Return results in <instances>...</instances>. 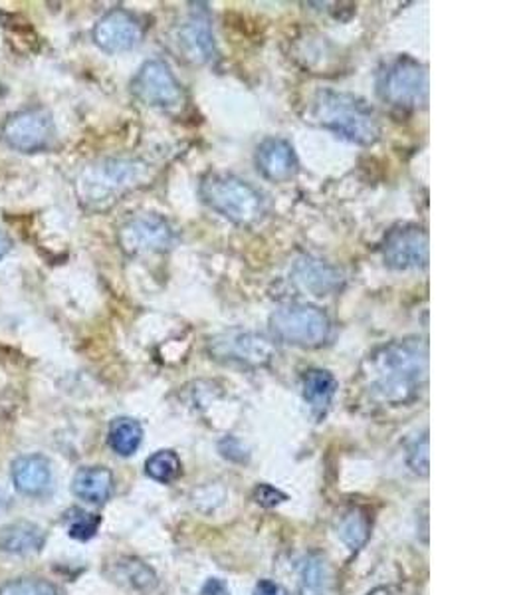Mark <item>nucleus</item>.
I'll use <instances>...</instances> for the list:
<instances>
[{
	"label": "nucleus",
	"mask_w": 529,
	"mask_h": 595,
	"mask_svg": "<svg viewBox=\"0 0 529 595\" xmlns=\"http://www.w3.org/2000/svg\"><path fill=\"white\" fill-rule=\"evenodd\" d=\"M2 142L20 154H38L48 149L56 137L52 116L42 108L10 114L0 129Z\"/></svg>",
	"instance_id": "obj_7"
},
{
	"label": "nucleus",
	"mask_w": 529,
	"mask_h": 595,
	"mask_svg": "<svg viewBox=\"0 0 529 595\" xmlns=\"http://www.w3.org/2000/svg\"><path fill=\"white\" fill-rule=\"evenodd\" d=\"M12 482L27 496H45L52 487V467L42 455H25L12 462Z\"/></svg>",
	"instance_id": "obj_16"
},
{
	"label": "nucleus",
	"mask_w": 529,
	"mask_h": 595,
	"mask_svg": "<svg viewBox=\"0 0 529 595\" xmlns=\"http://www.w3.org/2000/svg\"><path fill=\"white\" fill-rule=\"evenodd\" d=\"M10 248H12V243H10L9 236L0 233V261L10 253Z\"/></svg>",
	"instance_id": "obj_31"
},
{
	"label": "nucleus",
	"mask_w": 529,
	"mask_h": 595,
	"mask_svg": "<svg viewBox=\"0 0 529 595\" xmlns=\"http://www.w3.org/2000/svg\"><path fill=\"white\" fill-rule=\"evenodd\" d=\"M383 259L395 271L424 269L429 264V233L422 226H399L386 235Z\"/></svg>",
	"instance_id": "obj_11"
},
{
	"label": "nucleus",
	"mask_w": 529,
	"mask_h": 595,
	"mask_svg": "<svg viewBox=\"0 0 529 595\" xmlns=\"http://www.w3.org/2000/svg\"><path fill=\"white\" fill-rule=\"evenodd\" d=\"M312 116L320 126L332 129L333 134L345 137L353 144H375L381 134L373 109L363 99L355 98L347 91L332 88L317 91Z\"/></svg>",
	"instance_id": "obj_3"
},
{
	"label": "nucleus",
	"mask_w": 529,
	"mask_h": 595,
	"mask_svg": "<svg viewBox=\"0 0 529 595\" xmlns=\"http://www.w3.org/2000/svg\"><path fill=\"white\" fill-rule=\"evenodd\" d=\"M256 167L266 179L286 183L297 173L296 152L286 139L268 137L256 149Z\"/></svg>",
	"instance_id": "obj_15"
},
{
	"label": "nucleus",
	"mask_w": 529,
	"mask_h": 595,
	"mask_svg": "<svg viewBox=\"0 0 529 595\" xmlns=\"http://www.w3.org/2000/svg\"><path fill=\"white\" fill-rule=\"evenodd\" d=\"M371 534V520L363 508H351L341 516L337 524V536L351 552H357L365 546Z\"/></svg>",
	"instance_id": "obj_22"
},
{
	"label": "nucleus",
	"mask_w": 529,
	"mask_h": 595,
	"mask_svg": "<svg viewBox=\"0 0 529 595\" xmlns=\"http://www.w3.org/2000/svg\"><path fill=\"white\" fill-rule=\"evenodd\" d=\"M151 179V167L141 159H101L81 169L76 179L78 201L90 211L114 207L131 191Z\"/></svg>",
	"instance_id": "obj_2"
},
{
	"label": "nucleus",
	"mask_w": 529,
	"mask_h": 595,
	"mask_svg": "<svg viewBox=\"0 0 529 595\" xmlns=\"http://www.w3.org/2000/svg\"><path fill=\"white\" fill-rule=\"evenodd\" d=\"M99 516L86 513V510H78L74 508L66 515V526H68V534L72 536L74 540H90L99 528Z\"/></svg>",
	"instance_id": "obj_26"
},
{
	"label": "nucleus",
	"mask_w": 529,
	"mask_h": 595,
	"mask_svg": "<svg viewBox=\"0 0 529 595\" xmlns=\"http://www.w3.org/2000/svg\"><path fill=\"white\" fill-rule=\"evenodd\" d=\"M431 455H429V435H422L419 441L414 442L409 451V465L414 472H419L422 477L429 475V469H431Z\"/></svg>",
	"instance_id": "obj_27"
},
{
	"label": "nucleus",
	"mask_w": 529,
	"mask_h": 595,
	"mask_svg": "<svg viewBox=\"0 0 529 595\" xmlns=\"http://www.w3.org/2000/svg\"><path fill=\"white\" fill-rule=\"evenodd\" d=\"M141 441H144V427L139 425V421L129 419V417H119L109 425V447L117 455L121 457L134 455Z\"/></svg>",
	"instance_id": "obj_23"
},
{
	"label": "nucleus",
	"mask_w": 529,
	"mask_h": 595,
	"mask_svg": "<svg viewBox=\"0 0 529 595\" xmlns=\"http://www.w3.org/2000/svg\"><path fill=\"white\" fill-rule=\"evenodd\" d=\"M200 595H231V589L223 579H208L207 584L200 589Z\"/></svg>",
	"instance_id": "obj_29"
},
{
	"label": "nucleus",
	"mask_w": 529,
	"mask_h": 595,
	"mask_svg": "<svg viewBox=\"0 0 529 595\" xmlns=\"http://www.w3.org/2000/svg\"><path fill=\"white\" fill-rule=\"evenodd\" d=\"M292 280L297 289L315 298L330 296L343 286V272L330 262L314 256H302L292 266Z\"/></svg>",
	"instance_id": "obj_14"
},
{
	"label": "nucleus",
	"mask_w": 529,
	"mask_h": 595,
	"mask_svg": "<svg viewBox=\"0 0 529 595\" xmlns=\"http://www.w3.org/2000/svg\"><path fill=\"white\" fill-rule=\"evenodd\" d=\"M302 389H304V399L307 401V406L312 407L317 416H322L323 411L332 403L335 389H337V381L330 371L310 370L304 375Z\"/></svg>",
	"instance_id": "obj_21"
},
{
	"label": "nucleus",
	"mask_w": 529,
	"mask_h": 595,
	"mask_svg": "<svg viewBox=\"0 0 529 595\" xmlns=\"http://www.w3.org/2000/svg\"><path fill=\"white\" fill-rule=\"evenodd\" d=\"M131 94L149 108L177 109L185 101L183 86L163 60L145 62L131 80Z\"/></svg>",
	"instance_id": "obj_8"
},
{
	"label": "nucleus",
	"mask_w": 529,
	"mask_h": 595,
	"mask_svg": "<svg viewBox=\"0 0 529 595\" xmlns=\"http://www.w3.org/2000/svg\"><path fill=\"white\" fill-rule=\"evenodd\" d=\"M200 197L221 217L228 218L236 225H254L264 217V198L261 193L251 183L234 175H207L200 183Z\"/></svg>",
	"instance_id": "obj_4"
},
{
	"label": "nucleus",
	"mask_w": 529,
	"mask_h": 595,
	"mask_svg": "<svg viewBox=\"0 0 529 595\" xmlns=\"http://www.w3.org/2000/svg\"><path fill=\"white\" fill-rule=\"evenodd\" d=\"M365 391L381 406H406L414 401L429 378V343L404 338L371 353L365 365Z\"/></svg>",
	"instance_id": "obj_1"
},
{
	"label": "nucleus",
	"mask_w": 529,
	"mask_h": 595,
	"mask_svg": "<svg viewBox=\"0 0 529 595\" xmlns=\"http://www.w3.org/2000/svg\"><path fill=\"white\" fill-rule=\"evenodd\" d=\"M0 595H62L60 589L38 577H20L0 586Z\"/></svg>",
	"instance_id": "obj_25"
},
{
	"label": "nucleus",
	"mask_w": 529,
	"mask_h": 595,
	"mask_svg": "<svg viewBox=\"0 0 529 595\" xmlns=\"http://www.w3.org/2000/svg\"><path fill=\"white\" fill-rule=\"evenodd\" d=\"M254 500L264 508H274L280 503L286 500V495L280 492L278 488L270 487V485H261L254 490Z\"/></svg>",
	"instance_id": "obj_28"
},
{
	"label": "nucleus",
	"mask_w": 529,
	"mask_h": 595,
	"mask_svg": "<svg viewBox=\"0 0 529 595\" xmlns=\"http://www.w3.org/2000/svg\"><path fill=\"white\" fill-rule=\"evenodd\" d=\"M117 243L129 256L165 253L175 244V231L163 217L137 215L121 225L117 233Z\"/></svg>",
	"instance_id": "obj_9"
},
{
	"label": "nucleus",
	"mask_w": 529,
	"mask_h": 595,
	"mask_svg": "<svg viewBox=\"0 0 529 595\" xmlns=\"http://www.w3.org/2000/svg\"><path fill=\"white\" fill-rule=\"evenodd\" d=\"M270 328L280 342L314 350L327 342L332 322L320 308L310 304L282 306L270 316Z\"/></svg>",
	"instance_id": "obj_6"
},
{
	"label": "nucleus",
	"mask_w": 529,
	"mask_h": 595,
	"mask_svg": "<svg viewBox=\"0 0 529 595\" xmlns=\"http://www.w3.org/2000/svg\"><path fill=\"white\" fill-rule=\"evenodd\" d=\"M109 576L119 586L149 594L157 587V576L141 559L119 558L109 566Z\"/></svg>",
	"instance_id": "obj_20"
},
{
	"label": "nucleus",
	"mask_w": 529,
	"mask_h": 595,
	"mask_svg": "<svg viewBox=\"0 0 529 595\" xmlns=\"http://www.w3.org/2000/svg\"><path fill=\"white\" fill-rule=\"evenodd\" d=\"M10 506V496L0 488V513H4Z\"/></svg>",
	"instance_id": "obj_32"
},
{
	"label": "nucleus",
	"mask_w": 529,
	"mask_h": 595,
	"mask_svg": "<svg viewBox=\"0 0 529 595\" xmlns=\"http://www.w3.org/2000/svg\"><path fill=\"white\" fill-rule=\"evenodd\" d=\"M145 472L157 482H173L180 475V459L177 452L159 451L151 455L145 462Z\"/></svg>",
	"instance_id": "obj_24"
},
{
	"label": "nucleus",
	"mask_w": 529,
	"mask_h": 595,
	"mask_svg": "<svg viewBox=\"0 0 529 595\" xmlns=\"http://www.w3.org/2000/svg\"><path fill=\"white\" fill-rule=\"evenodd\" d=\"M208 353L218 361H233L243 365H266L276 348L264 335L251 332H226L208 340Z\"/></svg>",
	"instance_id": "obj_10"
},
{
	"label": "nucleus",
	"mask_w": 529,
	"mask_h": 595,
	"mask_svg": "<svg viewBox=\"0 0 529 595\" xmlns=\"http://www.w3.org/2000/svg\"><path fill=\"white\" fill-rule=\"evenodd\" d=\"M180 52L193 64H208L216 58L215 35L205 4L190 10L189 19L180 25Z\"/></svg>",
	"instance_id": "obj_13"
},
{
	"label": "nucleus",
	"mask_w": 529,
	"mask_h": 595,
	"mask_svg": "<svg viewBox=\"0 0 529 595\" xmlns=\"http://www.w3.org/2000/svg\"><path fill=\"white\" fill-rule=\"evenodd\" d=\"M379 96L401 109H419L429 101V70L411 56L389 64L379 80Z\"/></svg>",
	"instance_id": "obj_5"
},
{
	"label": "nucleus",
	"mask_w": 529,
	"mask_h": 595,
	"mask_svg": "<svg viewBox=\"0 0 529 595\" xmlns=\"http://www.w3.org/2000/svg\"><path fill=\"white\" fill-rule=\"evenodd\" d=\"M333 569L322 554H310L300 564V595H333Z\"/></svg>",
	"instance_id": "obj_19"
},
{
	"label": "nucleus",
	"mask_w": 529,
	"mask_h": 595,
	"mask_svg": "<svg viewBox=\"0 0 529 595\" xmlns=\"http://www.w3.org/2000/svg\"><path fill=\"white\" fill-rule=\"evenodd\" d=\"M72 490L80 500L104 505L114 492V475L106 467H86L76 472Z\"/></svg>",
	"instance_id": "obj_18"
},
{
	"label": "nucleus",
	"mask_w": 529,
	"mask_h": 595,
	"mask_svg": "<svg viewBox=\"0 0 529 595\" xmlns=\"http://www.w3.org/2000/svg\"><path fill=\"white\" fill-rule=\"evenodd\" d=\"M46 533L35 523L19 520L0 530V550L10 556H32L45 548Z\"/></svg>",
	"instance_id": "obj_17"
},
{
	"label": "nucleus",
	"mask_w": 529,
	"mask_h": 595,
	"mask_svg": "<svg viewBox=\"0 0 529 595\" xmlns=\"http://www.w3.org/2000/svg\"><path fill=\"white\" fill-rule=\"evenodd\" d=\"M254 595H290L287 594L284 587L270 582V579H262L256 584V589H254Z\"/></svg>",
	"instance_id": "obj_30"
},
{
	"label": "nucleus",
	"mask_w": 529,
	"mask_h": 595,
	"mask_svg": "<svg viewBox=\"0 0 529 595\" xmlns=\"http://www.w3.org/2000/svg\"><path fill=\"white\" fill-rule=\"evenodd\" d=\"M144 38V27L131 12L114 9L106 12L94 27V42L108 55H121L134 50Z\"/></svg>",
	"instance_id": "obj_12"
}]
</instances>
